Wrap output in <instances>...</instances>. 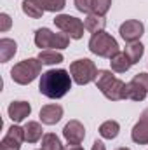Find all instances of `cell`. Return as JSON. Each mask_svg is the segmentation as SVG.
<instances>
[{
	"mask_svg": "<svg viewBox=\"0 0 148 150\" xmlns=\"http://www.w3.org/2000/svg\"><path fill=\"white\" fill-rule=\"evenodd\" d=\"M54 25H56L63 33H68L70 38L78 40V38L84 37V30H85L84 23H82L80 19L73 18V16H70V14H59V16H56Z\"/></svg>",
	"mask_w": 148,
	"mask_h": 150,
	"instance_id": "obj_7",
	"label": "cell"
},
{
	"mask_svg": "<svg viewBox=\"0 0 148 150\" xmlns=\"http://www.w3.org/2000/svg\"><path fill=\"white\" fill-rule=\"evenodd\" d=\"M61 117H63V108H61L59 105H56V103L45 105V107L40 108V120H42L44 124H47V126L58 124V122L61 120Z\"/></svg>",
	"mask_w": 148,
	"mask_h": 150,
	"instance_id": "obj_12",
	"label": "cell"
},
{
	"mask_svg": "<svg viewBox=\"0 0 148 150\" xmlns=\"http://www.w3.org/2000/svg\"><path fill=\"white\" fill-rule=\"evenodd\" d=\"M18 51V44L12 40V38H2L0 40V61L5 63L9 61Z\"/></svg>",
	"mask_w": 148,
	"mask_h": 150,
	"instance_id": "obj_18",
	"label": "cell"
},
{
	"mask_svg": "<svg viewBox=\"0 0 148 150\" xmlns=\"http://www.w3.org/2000/svg\"><path fill=\"white\" fill-rule=\"evenodd\" d=\"M134 82H138V84H141L145 89L148 91V74H138L134 75V79H132Z\"/></svg>",
	"mask_w": 148,
	"mask_h": 150,
	"instance_id": "obj_28",
	"label": "cell"
},
{
	"mask_svg": "<svg viewBox=\"0 0 148 150\" xmlns=\"http://www.w3.org/2000/svg\"><path fill=\"white\" fill-rule=\"evenodd\" d=\"M23 12L26 14V16H30V18H42V14H44V9H42V5L38 4L37 0H25L23 2Z\"/></svg>",
	"mask_w": 148,
	"mask_h": 150,
	"instance_id": "obj_22",
	"label": "cell"
},
{
	"mask_svg": "<svg viewBox=\"0 0 148 150\" xmlns=\"http://www.w3.org/2000/svg\"><path fill=\"white\" fill-rule=\"evenodd\" d=\"M35 44L40 49L56 47V49H66L70 44L68 33H52L49 28H40L35 33Z\"/></svg>",
	"mask_w": 148,
	"mask_h": 150,
	"instance_id": "obj_6",
	"label": "cell"
},
{
	"mask_svg": "<svg viewBox=\"0 0 148 150\" xmlns=\"http://www.w3.org/2000/svg\"><path fill=\"white\" fill-rule=\"evenodd\" d=\"M65 150H84V149H82L80 145H70L68 149H65Z\"/></svg>",
	"mask_w": 148,
	"mask_h": 150,
	"instance_id": "obj_30",
	"label": "cell"
},
{
	"mask_svg": "<svg viewBox=\"0 0 148 150\" xmlns=\"http://www.w3.org/2000/svg\"><path fill=\"white\" fill-rule=\"evenodd\" d=\"M11 25H12V21H11V18L4 12V14H0V32H7L9 28H11Z\"/></svg>",
	"mask_w": 148,
	"mask_h": 150,
	"instance_id": "obj_27",
	"label": "cell"
},
{
	"mask_svg": "<svg viewBox=\"0 0 148 150\" xmlns=\"http://www.w3.org/2000/svg\"><path fill=\"white\" fill-rule=\"evenodd\" d=\"M84 26L87 32H91L92 35L98 32H103V28L106 26V19L105 16H98V14H87V18L84 19Z\"/></svg>",
	"mask_w": 148,
	"mask_h": 150,
	"instance_id": "obj_14",
	"label": "cell"
},
{
	"mask_svg": "<svg viewBox=\"0 0 148 150\" xmlns=\"http://www.w3.org/2000/svg\"><path fill=\"white\" fill-rule=\"evenodd\" d=\"M70 75H72V79H73L75 84L85 86V84L96 80V77H98V68H96V65H94L91 59L84 58V59H77V61H73V63L70 65Z\"/></svg>",
	"mask_w": 148,
	"mask_h": 150,
	"instance_id": "obj_5",
	"label": "cell"
},
{
	"mask_svg": "<svg viewBox=\"0 0 148 150\" xmlns=\"http://www.w3.org/2000/svg\"><path fill=\"white\" fill-rule=\"evenodd\" d=\"M40 150H42V149H40Z\"/></svg>",
	"mask_w": 148,
	"mask_h": 150,
	"instance_id": "obj_32",
	"label": "cell"
},
{
	"mask_svg": "<svg viewBox=\"0 0 148 150\" xmlns=\"http://www.w3.org/2000/svg\"><path fill=\"white\" fill-rule=\"evenodd\" d=\"M25 142V129L19 126H11L5 138L0 143V150H19Z\"/></svg>",
	"mask_w": 148,
	"mask_h": 150,
	"instance_id": "obj_8",
	"label": "cell"
},
{
	"mask_svg": "<svg viewBox=\"0 0 148 150\" xmlns=\"http://www.w3.org/2000/svg\"><path fill=\"white\" fill-rule=\"evenodd\" d=\"M38 59L42 65H58L63 61V54L58 52V51H49V49H44L40 51L38 54Z\"/></svg>",
	"mask_w": 148,
	"mask_h": 150,
	"instance_id": "obj_21",
	"label": "cell"
},
{
	"mask_svg": "<svg viewBox=\"0 0 148 150\" xmlns=\"http://www.w3.org/2000/svg\"><path fill=\"white\" fill-rule=\"evenodd\" d=\"M23 129H25V142H28V143H35L44 136L42 126L38 122H33V120H28Z\"/></svg>",
	"mask_w": 148,
	"mask_h": 150,
	"instance_id": "obj_16",
	"label": "cell"
},
{
	"mask_svg": "<svg viewBox=\"0 0 148 150\" xmlns=\"http://www.w3.org/2000/svg\"><path fill=\"white\" fill-rule=\"evenodd\" d=\"M70 89H72V75L66 70H63V68H59V70H47L40 77L38 91L44 96L51 98V100L63 98Z\"/></svg>",
	"mask_w": 148,
	"mask_h": 150,
	"instance_id": "obj_1",
	"label": "cell"
},
{
	"mask_svg": "<svg viewBox=\"0 0 148 150\" xmlns=\"http://www.w3.org/2000/svg\"><path fill=\"white\" fill-rule=\"evenodd\" d=\"M42 72V63L40 59L35 58H30V59H25V61H19L18 65H14V68L11 70V77L16 84H21V86H26V84H32L35 79Z\"/></svg>",
	"mask_w": 148,
	"mask_h": 150,
	"instance_id": "obj_3",
	"label": "cell"
},
{
	"mask_svg": "<svg viewBox=\"0 0 148 150\" xmlns=\"http://www.w3.org/2000/svg\"><path fill=\"white\" fill-rule=\"evenodd\" d=\"M42 150H63L61 140L52 133L44 134L42 136Z\"/></svg>",
	"mask_w": 148,
	"mask_h": 150,
	"instance_id": "obj_23",
	"label": "cell"
},
{
	"mask_svg": "<svg viewBox=\"0 0 148 150\" xmlns=\"http://www.w3.org/2000/svg\"><path fill=\"white\" fill-rule=\"evenodd\" d=\"M125 54H127V58L131 59V63L134 65V63H138L140 59H141V56H143V52H145V45L141 44V42H131L129 45H125V51H124Z\"/></svg>",
	"mask_w": 148,
	"mask_h": 150,
	"instance_id": "obj_19",
	"label": "cell"
},
{
	"mask_svg": "<svg viewBox=\"0 0 148 150\" xmlns=\"http://www.w3.org/2000/svg\"><path fill=\"white\" fill-rule=\"evenodd\" d=\"M118 131H120V126H118V122H115V120H106V122H103V124L99 126V134H101L103 138H106V140L117 138V136H118Z\"/></svg>",
	"mask_w": 148,
	"mask_h": 150,
	"instance_id": "obj_20",
	"label": "cell"
},
{
	"mask_svg": "<svg viewBox=\"0 0 148 150\" xmlns=\"http://www.w3.org/2000/svg\"><path fill=\"white\" fill-rule=\"evenodd\" d=\"M63 136L68 142V145H80L85 138V129L78 120H70L63 129Z\"/></svg>",
	"mask_w": 148,
	"mask_h": 150,
	"instance_id": "obj_11",
	"label": "cell"
},
{
	"mask_svg": "<svg viewBox=\"0 0 148 150\" xmlns=\"http://www.w3.org/2000/svg\"><path fill=\"white\" fill-rule=\"evenodd\" d=\"M96 86L111 101L125 100V82H122L120 79H117L110 70H99L98 72Z\"/></svg>",
	"mask_w": 148,
	"mask_h": 150,
	"instance_id": "obj_2",
	"label": "cell"
},
{
	"mask_svg": "<svg viewBox=\"0 0 148 150\" xmlns=\"http://www.w3.org/2000/svg\"><path fill=\"white\" fill-rule=\"evenodd\" d=\"M111 7V0H92V12L98 16H105Z\"/></svg>",
	"mask_w": 148,
	"mask_h": 150,
	"instance_id": "obj_25",
	"label": "cell"
},
{
	"mask_svg": "<svg viewBox=\"0 0 148 150\" xmlns=\"http://www.w3.org/2000/svg\"><path fill=\"white\" fill-rule=\"evenodd\" d=\"M75 7L80 12L91 14V11H92V0H75Z\"/></svg>",
	"mask_w": 148,
	"mask_h": 150,
	"instance_id": "obj_26",
	"label": "cell"
},
{
	"mask_svg": "<svg viewBox=\"0 0 148 150\" xmlns=\"http://www.w3.org/2000/svg\"><path fill=\"white\" fill-rule=\"evenodd\" d=\"M147 89L141 86V84H138V82H134V80H131L129 84H125V100H132V101H143L145 98H147Z\"/></svg>",
	"mask_w": 148,
	"mask_h": 150,
	"instance_id": "obj_15",
	"label": "cell"
},
{
	"mask_svg": "<svg viewBox=\"0 0 148 150\" xmlns=\"http://www.w3.org/2000/svg\"><path fill=\"white\" fill-rule=\"evenodd\" d=\"M89 49H91L92 54L101 56V58H111V56H115L117 52H120L117 40L111 37V35H108L106 32H98V33H94V35L91 37V40H89Z\"/></svg>",
	"mask_w": 148,
	"mask_h": 150,
	"instance_id": "obj_4",
	"label": "cell"
},
{
	"mask_svg": "<svg viewBox=\"0 0 148 150\" xmlns=\"http://www.w3.org/2000/svg\"><path fill=\"white\" fill-rule=\"evenodd\" d=\"M92 150H106L105 149V145H103V142H94V145H92Z\"/></svg>",
	"mask_w": 148,
	"mask_h": 150,
	"instance_id": "obj_29",
	"label": "cell"
},
{
	"mask_svg": "<svg viewBox=\"0 0 148 150\" xmlns=\"http://www.w3.org/2000/svg\"><path fill=\"white\" fill-rule=\"evenodd\" d=\"M37 2L42 5L44 11H49V12L63 11L65 5H66V0H37Z\"/></svg>",
	"mask_w": 148,
	"mask_h": 150,
	"instance_id": "obj_24",
	"label": "cell"
},
{
	"mask_svg": "<svg viewBox=\"0 0 148 150\" xmlns=\"http://www.w3.org/2000/svg\"><path fill=\"white\" fill-rule=\"evenodd\" d=\"M131 138H132V142L138 143V145H148V108H145V110L141 112L140 120H138L136 126L132 127Z\"/></svg>",
	"mask_w": 148,
	"mask_h": 150,
	"instance_id": "obj_10",
	"label": "cell"
},
{
	"mask_svg": "<svg viewBox=\"0 0 148 150\" xmlns=\"http://www.w3.org/2000/svg\"><path fill=\"white\" fill-rule=\"evenodd\" d=\"M7 112H9V117L12 119V122H21L32 113V107L26 101H12L7 108Z\"/></svg>",
	"mask_w": 148,
	"mask_h": 150,
	"instance_id": "obj_13",
	"label": "cell"
},
{
	"mask_svg": "<svg viewBox=\"0 0 148 150\" xmlns=\"http://www.w3.org/2000/svg\"><path fill=\"white\" fill-rule=\"evenodd\" d=\"M110 65H111V70H113V72L124 74V72H127V70L131 68L132 63H131V59L127 58L125 52H117L115 56L110 58Z\"/></svg>",
	"mask_w": 148,
	"mask_h": 150,
	"instance_id": "obj_17",
	"label": "cell"
},
{
	"mask_svg": "<svg viewBox=\"0 0 148 150\" xmlns=\"http://www.w3.org/2000/svg\"><path fill=\"white\" fill-rule=\"evenodd\" d=\"M117 150H129V149H125V147H122V149H117Z\"/></svg>",
	"mask_w": 148,
	"mask_h": 150,
	"instance_id": "obj_31",
	"label": "cell"
},
{
	"mask_svg": "<svg viewBox=\"0 0 148 150\" xmlns=\"http://www.w3.org/2000/svg\"><path fill=\"white\" fill-rule=\"evenodd\" d=\"M143 32H145V26L138 19H129V21L120 25V37L125 42H129V44L131 42H138L141 38V35H143Z\"/></svg>",
	"mask_w": 148,
	"mask_h": 150,
	"instance_id": "obj_9",
	"label": "cell"
}]
</instances>
